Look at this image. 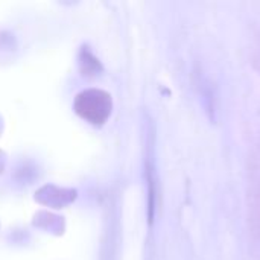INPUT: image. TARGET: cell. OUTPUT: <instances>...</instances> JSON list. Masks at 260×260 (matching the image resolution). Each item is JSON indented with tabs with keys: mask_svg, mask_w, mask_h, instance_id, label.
I'll use <instances>...</instances> for the list:
<instances>
[{
	"mask_svg": "<svg viewBox=\"0 0 260 260\" xmlns=\"http://www.w3.org/2000/svg\"><path fill=\"white\" fill-rule=\"evenodd\" d=\"M75 108L84 119L93 123H101L111 111V99L101 90H88L78 96Z\"/></svg>",
	"mask_w": 260,
	"mask_h": 260,
	"instance_id": "1",
	"label": "cell"
}]
</instances>
